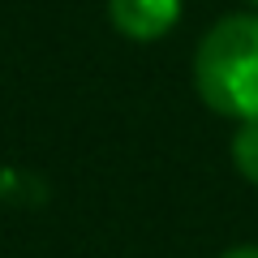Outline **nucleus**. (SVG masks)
I'll return each mask as SVG.
<instances>
[{"label":"nucleus","mask_w":258,"mask_h":258,"mask_svg":"<svg viewBox=\"0 0 258 258\" xmlns=\"http://www.w3.org/2000/svg\"><path fill=\"white\" fill-rule=\"evenodd\" d=\"M220 258H258V245H237V249H228Z\"/></svg>","instance_id":"20e7f679"},{"label":"nucleus","mask_w":258,"mask_h":258,"mask_svg":"<svg viewBox=\"0 0 258 258\" xmlns=\"http://www.w3.org/2000/svg\"><path fill=\"white\" fill-rule=\"evenodd\" d=\"M108 18L134 43H155L181 18V0H108Z\"/></svg>","instance_id":"f03ea898"},{"label":"nucleus","mask_w":258,"mask_h":258,"mask_svg":"<svg viewBox=\"0 0 258 258\" xmlns=\"http://www.w3.org/2000/svg\"><path fill=\"white\" fill-rule=\"evenodd\" d=\"M249 5H258V0H249Z\"/></svg>","instance_id":"39448f33"},{"label":"nucleus","mask_w":258,"mask_h":258,"mask_svg":"<svg viewBox=\"0 0 258 258\" xmlns=\"http://www.w3.org/2000/svg\"><path fill=\"white\" fill-rule=\"evenodd\" d=\"M194 86L220 116H258V13L220 18L194 52Z\"/></svg>","instance_id":"f257e3e1"},{"label":"nucleus","mask_w":258,"mask_h":258,"mask_svg":"<svg viewBox=\"0 0 258 258\" xmlns=\"http://www.w3.org/2000/svg\"><path fill=\"white\" fill-rule=\"evenodd\" d=\"M232 164L249 185H258V116L241 120V129L232 134Z\"/></svg>","instance_id":"7ed1b4c3"}]
</instances>
